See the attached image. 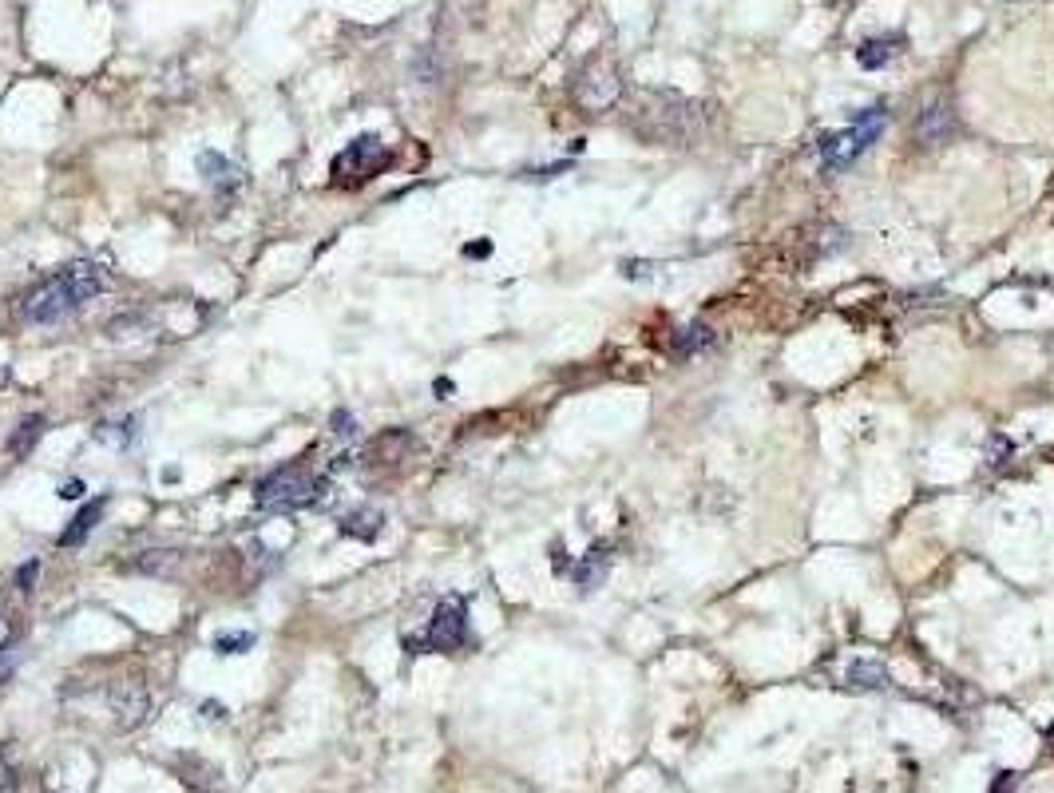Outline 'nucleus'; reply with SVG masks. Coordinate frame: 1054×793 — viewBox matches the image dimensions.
<instances>
[{
    "mask_svg": "<svg viewBox=\"0 0 1054 793\" xmlns=\"http://www.w3.org/2000/svg\"><path fill=\"white\" fill-rule=\"evenodd\" d=\"M107 290V274L104 266L96 262H72L64 266L60 274L44 278L40 286H32L20 302V318L32 322V326H52L68 314H76L84 302L100 298Z\"/></svg>",
    "mask_w": 1054,
    "mask_h": 793,
    "instance_id": "1",
    "label": "nucleus"
},
{
    "mask_svg": "<svg viewBox=\"0 0 1054 793\" xmlns=\"http://www.w3.org/2000/svg\"><path fill=\"white\" fill-rule=\"evenodd\" d=\"M329 480L325 476H310L298 460L286 464V468H274L270 476L258 480L254 488V504L266 508V512H290V508H310L325 496Z\"/></svg>",
    "mask_w": 1054,
    "mask_h": 793,
    "instance_id": "2",
    "label": "nucleus"
},
{
    "mask_svg": "<svg viewBox=\"0 0 1054 793\" xmlns=\"http://www.w3.org/2000/svg\"><path fill=\"white\" fill-rule=\"evenodd\" d=\"M468 643V607L460 595H448L436 603L428 627L421 639H405V655H421V651H436V655H456Z\"/></svg>",
    "mask_w": 1054,
    "mask_h": 793,
    "instance_id": "3",
    "label": "nucleus"
},
{
    "mask_svg": "<svg viewBox=\"0 0 1054 793\" xmlns=\"http://www.w3.org/2000/svg\"><path fill=\"white\" fill-rule=\"evenodd\" d=\"M389 163H393V155H389L385 139L373 135V131H365V135H357L353 143H345V151L333 155L329 175H333L337 187H361V183H369L377 171H385Z\"/></svg>",
    "mask_w": 1054,
    "mask_h": 793,
    "instance_id": "4",
    "label": "nucleus"
},
{
    "mask_svg": "<svg viewBox=\"0 0 1054 793\" xmlns=\"http://www.w3.org/2000/svg\"><path fill=\"white\" fill-rule=\"evenodd\" d=\"M619 92H623V84H619V72L611 68V64H587L583 72H579V80H575V96H579V104H587V108H611L615 100H619Z\"/></svg>",
    "mask_w": 1054,
    "mask_h": 793,
    "instance_id": "5",
    "label": "nucleus"
},
{
    "mask_svg": "<svg viewBox=\"0 0 1054 793\" xmlns=\"http://www.w3.org/2000/svg\"><path fill=\"white\" fill-rule=\"evenodd\" d=\"M912 135H916L920 147H944L955 135V112H951L948 100H936V104H928L924 112L916 115Z\"/></svg>",
    "mask_w": 1054,
    "mask_h": 793,
    "instance_id": "6",
    "label": "nucleus"
},
{
    "mask_svg": "<svg viewBox=\"0 0 1054 793\" xmlns=\"http://www.w3.org/2000/svg\"><path fill=\"white\" fill-rule=\"evenodd\" d=\"M107 702H111L115 722H119L123 730H131V726H139L143 714H147V686H143L139 679L115 682L111 694H107Z\"/></svg>",
    "mask_w": 1054,
    "mask_h": 793,
    "instance_id": "7",
    "label": "nucleus"
},
{
    "mask_svg": "<svg viewBox=\"0 0 1054 793\" xmlns=\"http://www.w3.org/2000/svg\"><path fill=\"white\" fill-rule=\"evenodd\" d=\"M104 512H107V496H96L92 504H84V508L72 516V524L60 532V548H80V544L100 528Z\"/></svg>",
    "mask_w": 1054,
    "mask_h": 793,
    "instance_id": "8",
    "label": "nucleus"
},
{
    "mask_svg": "<svg viewBox=\"0 0 1054 793\" xmlns=\"http://www.w3.org/2000/svg\"><path fill=\"white\" fill-rule=\"evenodd\" d=\"M860 151H864V147H860V139L852 135V127L833 131V135L821 139V163H825V171H844V167H852V159H856Z\"/></svg>",
    "mask_w": 1054,
    "mask_h": 793,
    "instance_id": "9",
    "label": "nucleus"
},
{
    "mask_svg": "<svg viewBox=\"0 0 1054 793\" xmlns=\"http://www.w3.org/2000/svg\"><path fill=\"white\" fill-rule=\"evenodd\" d=\"M381 524H385V516H381L377 508H353V512H345V516H341L337 532H341V536H349V540L373 544V540L381 536Z\"/></svg>",
    "mask_w": 1054,
    "mask_h": 793,
    "instance_id": "10",
    "label": "nucleus"
},
{
    "mask_svg": "<svg viewBox=\"0 0 1054 793\" xmlns=\"http://www.w3.org/2000/svg\"><path fill=\"white\" fill-rule=\"evenodd\" d=\"M195 167H199V175L211 183L214 191H230V187H238V167H234L222 151H199Z\"/></svg>",
    "mask_w": 1054,
    "mask_h": 793,
    "instance_id": "11",
    "label": "nucleus"
},
{
    "mask_svg": "<svg viewBox=\"0 0 1054 793\" xmlns=\"http://www.w3.org/2000/svg\"><path fill=\"white\" fill-rule=\"evenodd\" d=\"M607 571H611V548H607V544H595L587 556H579V564H575V571H571V579H575L583 591H591V587H599V583L607 579Z\"/></svg>",
    "mask_w": 1054,
    "mask_h": 793,
    "instance_id": "12",
    "label": "nucleus"
},
{
    "mask_svg": "<svg viewBox=\"0 0 1054 793\" xmlns=\"http://www.w3.org/2000/svg\"><path fill=\"white\" fill-rule=\"evenodd\" d=\"M179 552L175 548H151V552H139L135 560H127V571H139V575H159V579H167V575H175L179 571Z\"/></svg>",
    "mask_w": 1054,
    "mask_h": 793,
    "instance_id": "13",
    "label": "nucleus"
},
{
    "mask_svg": "<svg viewBox=\"0 0 1054 793\" xmlns=\"http://www.w3.org/2000/svg\"><path fill=\"white\" fill-rule=\"evenodd\" d=\"M44 429H48V421L40 417V413H32V417H24L16 429H12V437H8V456H28L36 445H40V437H44Z\"/></svg>",
    "mask_w": 1054,
    "mask_h": 793,
    "instance_id": "14",
    "label": "nucleus"
},
{
    "mask_svg": "<svg viewBox=\"0 0 1054 793\" xmlns=\"http://www.w3.org/2000/svg\"><path fill=\"white\" fill-rule=\"evenodd\" d=\"M900 44L904 40H896V36H876V40H864L860 48H856V64L860 68H884L888 60H892V52H900Z\"/></svg>",
    "mask_w": 1054,
    "mask_h": 793,
    "instance_id": "15",
    "label": "nucleus"
},
{
    "mask_svg": "<svg viewBox=\"0 0 1054 793\" xmlns=\"http://www.w3.org/2000/svg\"><path fill=\"white\" fill-rule=\"evenodd\" d=\"M135 433H139V417H123V421H104L96 429V441L107 445V449H115V453H123V449H131Z\"/></svg>",
    "mask_w": 1054,
    "mask_h": 793,
    "instance_id": "16",
    "label": "nucleus"
},
{
    "mask_svg": "<svg viewBox=\"0 0 1054 793\" xmlns=\"http://www.w3.org/2000/svg\"><path fill=\"white\" fill-rule=\"evenodd\" d=\"M409 449H413V437H409L405 429H393V433H381V437L369 445V456H381L385 464H397V460H405Z\"/></svg>",
    "mask_w": 1054,
    "mask_h": 793,
    "instance_id": "17",
    "label": "nucleus"
},
{
    "mask_svg": "<svg viewBox=\"0 0 1054 793\" xmlns=\"http://www.w3.org/2000/svg\"><path fill=\"white\" fill-rule=\"evenodd\" d=\"M848 682L860 686V690H884L892 679H888V667H884V663L864 659V663H852V667H848Z\"/></svg>",
    "mask_w": 1054,
    "mask_h": 793,
    "instance_id": "18",
    "label": "nucleus"
},
{
    "mask_svg": "<svg viewBox=\"0 0 1054 793\" xmlns=\"http://www.w3.org/2000/svg\"><path fill=\"white\" fill-rule=\"evenodd\" d=\"M884 123H888V119H884V108H868V112L856 115V123H852V135L860 139V147H864V151H868V147L880 139Z\"/></svg>",
    "mask_w": 1054,
    "mask_h": 793,
    "instance_id": "19",
    "label": "nucleus"
},
{
    "mask_svg": "<svg viewBox=\"0 0 1054 793\" xmlns=\"http://www.w3.org/2000/svg\"><path fill=\"white\" fill-rule=\"evenodd\" d=\"M714 341V330L710 326H686L678 338H674V353H682V357H690V353H698V349H706Z\"/></svg>",
    "mask_w": 1054,
    "mask_h": 793,
    "instance_id": "20",
    "label": "nucleus"
},
{
    "mask_svg": "<svg viewBox=\"0 0 1054 793\" xmlns=\"http://www.w3.org/2000/svg\"><path fill=\"white\" fill-rule=\"evenodd\" d=\"M254 647V631H218L214 635V651L218 655H242Z\"/></svg>",
    "mask_w": 1054,
    "mask_h": 793,
    "instance_id": "21",
    "label": "nucleus"
},
{
    "mask_svg": "<svg viewBox=\"0 0 1054 793\" xmlns=\"http://www.w3.org/2000/svg\"><path fill=\"white\" fill-rule=\"evenodd\" d=\"M36 575H40V560H28V564H20V567H16V587L28 595V591L36 587Z\"/></svg>",
    "mask_w": 1054,
    "mask_h": 793,
    "instance_id": "22",
    "label": "nucleus"
},
{
    "mask_svg": "<svg viewBox=\"0 0 1054 793\" xmlns=\"http://www.w3.org/2000/svg\"><path fill=\"white\" fill-rule=\"evenodd\" d=\"M329 425H333V437H353V433H357V421H353V413H345V409H337Z\"/></svg>",
    "mask_w": 1054,
    "mask_h": 793,
    "instance_id": "23",
    "label": "nucleus"
},
{
    "mask_svg": "<svg viewBox=\"0 0 1054 793\" xmlns=\"http://www.w3.org/2000/svg\"><path fill=\"white\" fill-rule=\"evenodd\" d=\"M16 659H20V651L8 643V647H0V686L8 682V675L16 671Z\"/></svg>",
    "mask_w": 1054,
    "mask_h": 793,
    "instance_id": "24",
    "label": "nucleus"
},
{
    "mask_svg": "<svg viewBox=\"0 0 1054 793\" xmlns=\"http://www.w3.org/2000/svg\"><path fill=\"white\" fill-rule=\"evenodd\" d=\"M1015 786H1019V778L1011 774V770H999L995 778H991V790L987 793H1015Z\"/></svg>",
    "mask_w": 1054,
    "mask_h": 793,
    "instance_id": "25",
    "label": "nucleus"
},
{
    "mask_svg": "<svg viewBox=\"0 0 1054 793\" xmlns=\"http://www.w3.org/2000/svg\"><path fill=\"white\" fill-rule=\"evenodd\" d=\"M12 786H16V774H12L8 750H0V793H12Z\"/></svg>",
    "mask_w": 1054,
    "mask_h": 793,
    "instance_id": "26",
    "label": "nucleus"
},
{
    "mask_svg": "<svg viewBox=\"0 0 1054 793\" xmlns=\"http://www.w3.org/2000/svg\"><path fill=\"white\" fill-rule=\"evenodd\" d=\"M56 496H60V500H80V496H84V480H76V476L64 480V484L56 488Z\"/></svg>",
    "mask_w": 1054,
    "mask_h": 793,
    "instance_id": "27",
    "label": "nucleus"
},
{
    "mask_svg": "<svg viewBox=\"0 0 1054 793\" xmlns=\"http://www.w3.org/2000/svg\"><path fill=\"white\" fill-rule=\"evenodd\" d=\"M464 254H468V258H488V254H492V242H468Z\"/></svg>",
    "mask_w": 1054,
    "mask_h": 793,
    "instance_id": "28",
    "label": "nucleus"
},
{
    "mask_svg": "<svg viewBox=\"0 0 1054 793\" xmlns=\"http://www.w3.org/2000/svg\"><path fill=\"white\" fill-rule=\"evenodd\" d=\"M203 718H207V722H214V718L222 722V718H226V706H222V702H203Z\"/></svg>",
    "mask_w": 1054,
    "mask_h": 793,
    "instance_id": "29",
    "label": "nucleus"
},
{
    "mask_svg": "<svg viewBox=\"0 0 1054 793\" xmlns=\"http://www.w3.org/2000/svg\"><path fill=\"white\" fill-rule=\"evenodd\" d=\"M432 393H436V397H440V401H444V397H448V393H452V381H448V377H440V381H436V385H432Z\"/></svg>",
    "mask_w": 1054,
    "mask_h": 793,
    "instance_id": "30",
    "label": "nucleus"
},
{
    "mask_svg": "<svg viewBox=\"0 0 1054 793\" xmlns=\"http://www.w3.org/2000/svg\"><path fill=\"white\" fill-rule=\"evenodd\" d=\"M1047 742H1051V750H1054V722L1047 726Z\"/></svg>",
    "mask_w": 1054,
    "mask_h": 793,
    "instance_id": "31",
    "label": "nucleus"
}]
</instances>
